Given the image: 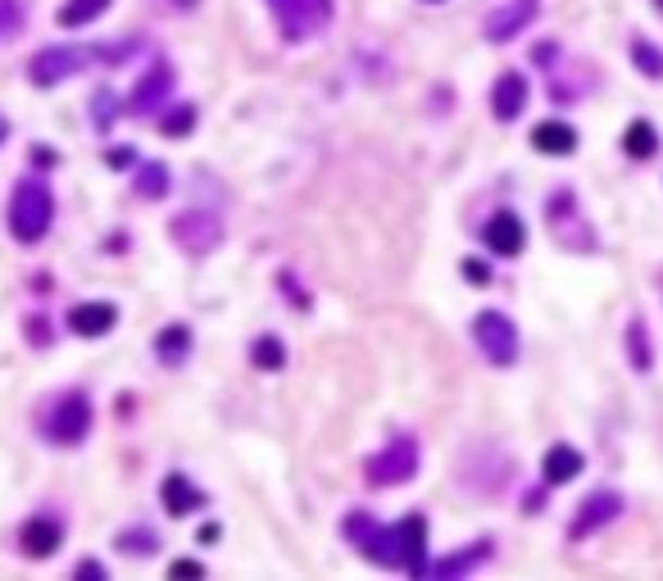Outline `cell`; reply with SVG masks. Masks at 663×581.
<instances>
[{"mask_svg":"<svg viewBox=\"0 0 663 581\" xmlns=\"http://www.w3.org/2000/svg\"><path fill=\"white\" fill-rule=\"evenodd\" d=\"M659 291H663V273H659Z\"/></svg>","mask_w":663,"mask_h":581,"instance_id":"74e56055","label":"cell"},{"mask_svg":"<svg viewBox=\"0 0 663 581\" xmlns=\"http://www.w3.org/2000/svg\"><path fill=\"white\" fill-rule=\"evenodd\" d=\"M473 341H477L481 355H487V364L514 368V359H518V327H514V318H509V314L481 310L473 318Z\"/></svg>","mask_w":663,"mask_h":581,"instance_id":"3957f363","label":"cell"},{"mask_svg":"<svg viewBox=\"0 0 663 581\" xmlns=\"http://www.w3.org/2000/svg\"><path fill=\"white\" fill-rule=\"evenodd\" d=\"M223 536V527L218 522H205V527H200V545H214Z\"/></svg>","mask_w":663,"mask_h":581,"instance_id":"8d00e7d4","label":"cell"},{"mask_svg":"<svg viewBox=\"0 0 663 581\" xmlns=\"http://www.w3.org/2000/svg\"><path fill=\"white\" fill-rule=\"evenodd\" d=\"M396 541H400V568L423 577L427 572V518L410 514L404 522H396Z\"/></svg>","mask_w":663,"mask_h":581,"instance_id":"5bb4252c","label":"cell"},{"mask_svg":"<svg viewBox=\"0 0 663 581\" xmlns=\"http://www.w3.org/2000/svg\"><path fill=\"white\" fill-rule=\"evenodd\" d=\"M110 5L114 0H64V5L55 10V23L60 28H87V23H96Z\"/></svg>","mask_w":663,"mask_h":581,"instance_id":"44dd1931","label":"cell"},{"mask_svg":"<svg viewBox=\"0 0 663 581\" xmlns=\"http://www.w3.org/2000/svg\"><path fill=\"white\" fill-rule=\"evenodd\" d=\"M78 577H96V581H105L110 572H105V564H96V559H87V564H78Z\"/></svg>","mask_w":663,"mask_h":581,"instance_id":"d590c367","label":"cell"},{"mask_svg":"<svg viewBox=\"0 0 663 581\" xmlns=\"http://www.w3.org/2000/svg\"><path fill=\"white\" fill-rule=\"evenodd\" d=\"M87 60L91 55L78 46H46L28 60V78H33V87H60L64 78H73V73H83Z\"/></svg>","mask_w":663,"mask_h":581,"instance_id":"5b68a950","label":"cell"},{"mask_svg":"<svg viewBox=\"0 0 663 581\" xmlns=\"http://www.w3.org/2000/svg\"><path fill=\"white\" fill-rule=\"evenodd\" d=\"M133 164V146H114L110 150V168H127Z\"/></svg>","mask_w":663,"mask_h":581,"instance_id":"e575fe53","label":"cell"},{"mask_svg":"<svg viewBox=\"0 0 663 581\" xmlns=\"http://www.w3.org/2000/svg\"><path fill=\"white\" fill-rule=\"evenodd\" d=\"M23 28V0H0V46Z\"/></svg>","mask_w":663,"mask_h":581,"instance_id":"f546056e","label":"cell"},{"mask_svg":"<svg viewBox=\"0 0 663 581\" xmlns=\"http://www.w3.org/2000/svg\"><path fill=\"white\" fill-rule=\"evenodd\" d=\"M196 128V105H177V110H168V118L160 123V132L173 141V137H187Z\"/></svg>","mask_w":663,"mask_h":581,"instance_id":"f1b7e54d","label":"cell"},{"mask_svg":"<svg viewBox=\"0 0 663 581\" xmlns=\"http://www.w3.org/2000/svg\"><path fill=\"white\" fill-rule=\"evenodd\" d=\"M168 577H205V568L196 559H177V564H168Z\"/></svg>","mask_w":663,"mask_h":581,"instance_id":"d6a6232c","label":"cell"},{"mask_svg":"<svg viewBox=\"0 0 663 581\" xmlns=\"http://www.w3.org/2000/svg\"><path fill=\"white\" fill-rule=\"evenodd\" d=\"M368 472V487H404L418 477V441L414 437H396L381 454H373V459L364 464Z\"/></svg>","mask_w":663,"mask_h":581,"instance_id":"277c9868","label":"cell"},{"mask_svg":"<svg viewBox=\"0 0 663 581\" xmlns=\"http://www.w3.org/2000/svg\"><path fill=\"white\" fill-rule=\"evenodd\" d=\"M623 514V495L618 491H596V495H586L577 504V514L568 522V541H586V536H596L604 532L609 522H614Z\"/></svg>","mask_w":663,"mask_h":581,"instance_id":"9c48e42d","label":"cell"},{"mask_svg":"<svg viewBox=\"0 0 663 581\" xmlns=\"http://www.w3.org/2000/svg\"><path fill=\"white\" fill-rule=\"evenodd\" d=\"M264 5L287 41H310L332 23V0H264Z\"/></svg>","mask_w":663,"mask_h":581,"instance_id":"7a4b0ae2","label":"cell"},{"mask_svg":"<svg viewBox=\"0 0 663 581\" xmlns=\"http://www.w3.org/2000/svg\"><path fill=\"white\" fill-rule=\"evenodd\" d=\"M627 359H631L636 372H650V368H654L650 332H646V323H641V318H631V323H627Z\"/></svg>","mask_w":663,"mask_h":581,"instance_id":"603a6c76","label":"cell"},{"mask_svg":"<svg viewBox=\"0 0 663 581\" xmlns=\"http://www.w3.org/2000/svg\"><path fill=\"white\" fill-rule=\"evenodd\" d=\"M10 237L18 245H37L46 232H50V223H55V195H50V187L41 178H23L10 195Z\"/></svg>","mask_w":663,"mask_h":581,"instance_id":"6da1fadb","label":"cell"},{"mask_svg":"<svg viewBox=\"0 0 663 581\" xmlns=\"http://www.w3.org/2000/svg\"><path fill=\"white\" fill-rule=\"evenodd\" d=\"M155 355H160L164 368H177V364L191 355V327L187 323H168L164 332L155 337Z\"/></svg>","mask_w":663,"mask_h":581,"instance_id":"ffe728a7","label":"cell"},{"mask_svg":"<svg viewBox=\"0 0 663 581\" xmlns=\"http://www.w3.org/2000/svg\"><path fill=\"white\" fill-rule=\"evenodd\" d=\"M173 83H177L173 64H168V60H155V64H150L141 78H137V87H133V100H127V105H133V114H155L164 100L173 96Z\"/></svg>","mask_w":663,"mask_h":581,"instance_id":"8fae6325","label":"cell"},{"mask_svg":"<svg viewBox=\"0 0 663 581\" xmlns=\"http://www.w3.org/2000/svg\"><path fill=\"white\" fill-rule=\"evenodd\" d=\"M114 323H118V305H110V300H83V305L68 310V332L87 337V341L105 337Z\"/></svg>","mask_w":663,"mask_h":581,"instance_id":"4fadbf2b","label":"cell"},{"mask_svg":"<svg viewBox=\"0 0 663 581\" xmlns=\"http://www.w3.org/2000/svg\"><path fill=\"white\" fill-rule=\"evenodd\" d=\"M427 5H441V0H427Z\"/></svg>","mask_w":663,"mask_h":581,"instance_id":"f35d334b","label":"cell"},{"mask_svg":"<svg viewBox=\"0 0 663 581\" xmlns=\"http://www.w3.org/2000/svg\"><path fill=\"white\" fill-rule=\"evenodd\" d=\"M537 14H541V0H504V5H496L487 14V41H496V46L514 41L518 33H527L537 23Z\"/></svg>","mask_w":663,"mask_h":581,"instance_id":"30bf717a","label":"cell"},{"mask_svg":"<svg viewBox=\"0 0 663 581\" xmlns=\"http://www.w3.org/2000/svg\"><path fill=\"white\" fill-rule=\"evenodd\" d=\"M64 541V527L55 518H33V522H23V532H18V545L28 559H50V554L60 550Z\"/></svg>","mask_w":663,"mask_h":581,"instance_id":"e0dca14e","label":"cell"},{"mask_svg":"<svg viewBox=\"0 0 663 581\" xmlns=\"http://www.w3.org/2000/svg\"><path fill=\"white\" fill-rule=\"evenodd\" d=\"M168 237L177 241V250H187V255H210V250L223 241V223L205 210H187V214H177L168 223Z\"/></svg>","mask_w":663,"mask_h":581,"instance_id":"8992f818","label":"cell"},{"mask_svg":"<svg viewBox=\"0 0 663 581\" xmlns=\"http://www.w3.org/2000/svg\"><path fill=\"white\" fill-rule=\"evenodd\" d=\"M531 146L541 150V155H573L577 150V132L568 128L564 118H546V123H537V128H531Z\"/></svg>","mask_w":663,"mask_h":581,"instance_id":"d6986e66","label":"cell"},{"mask_svg":"<svg viewBox=\"0 0 663 581\" xmlns=\"http://www.w3.org/2000/svg\"><path fill=\"white\" fill-rule=\"evenodd\" d=\"M91 110H96V128H110V123L118 118V96L105 87V91H96L91 96Z\"/></svg>","mask_w":663,"mask_h":581,"instance_id":"4dcf8cb0","label":"cell"},{"mask_svg":"<svg viewBox=\"0 0 663 581\" xmlns=\"http://www.w3.org/2000/svg\"><path fill=\"white\" fill-rule=\"evenodd\" d=\"M250 364H254V368H264V372H277V368H287V345L277 341L273 332L254 337V345H250Z\"/></svg>","mask_w":663,"mask_h":581,"instance_id":"cb8c5ba5","label":"cell"},{"mask_svg":"<svg viewBox=\"0 0 663 581\" xmlns=\"http://www.w3.org/2000/svg\"><path fill=\"white\" fill-rule=\"evenodd\" d=\"M491 554V541H477V545H468L464 554H454V559H441V564H427V572L431 577H459V572H473L481 559Z\"/></svg>","mask_w":663,"mask_h":581,"instance_id":"7402d4cb","label":"cell"},{"mask_svg":"<svg viewBox=\"0 0 663 581\" xmlns=\"http://www.w3.org/2000/svg\"><path fill=\"white\" fill-rule=\"evenodd\" d=\"M160 500H164V509L173 518H187V514H196V509H205V504H210V495L200 491V487H191V477H183V472H168L164 477Z\"/></svg>","mask_w":663,"mask_h":581,"instance_id":"2e32d148","label":"cell"},{"mask_svg":"<svg viewBox=\"0 0 663 581\" xmlns=\"http://www.w3.org/2000/svg\"><path fill=\"white\" fill-rule=\"evenodd\" d=\"M627 50H631V64L641 68L650 83H663V50H659L650 37H631V46H627Z\"/></svg>","mask_w":663,"mask_h":581,"instance_id":"484cf974","label":"cell"},{"mask_svg":"<svg viewBox=\"0 0 663 581\" xmlns=\"http://www.w3.org/2000/svg\"><path fill=\"white\" fill-rule=\"evenodd\" d=\"M527 96H531V87H527V78H523L518 68L500 73L496 87H491V110H496V118L500 123H514L527 110Z\"/></svg>","mask_w":663,"mask_h":581,"instance_id":"9a60e30c","label":"cell"},{"mask_svg":"<svg viewBox=\"0 0 663 581\" xmlns=\"http://www.w3.org/2000/svg\"><path fill=\"white\" fill-rule=\"evenodd\" d=\"M623 150L631 160H650L654 150H659V132H654V123H646V118H636L631 128L623 132Z\"/></svg>","mask_w":663,"mask_h":581,"instance_id":"d4e9b609","label":"cell"},{"mask_svg":"<svg viewBox=\"0 0 663 581\" xmlns=\"http://www.w3.org/2000/svg\"><path fill=\"white\" fill-rule=\"evenodd\" d=\"M118 550L127 554V559H146V554H155V550H160V536L150 532V527H133V532H123V536H118Z\"/></svg>","mask_w":663,"mask_h":581,"instance_id":"83f0119b","label":"cell"},{"mask_svg":"<svg viewBox=\"0 0 663 581\" xmlns=\"http://www.w3.org/2000/svg\"><path fill=\"white\" fill-rule=\"evenodd\" d=\"M137 195L141 200H164L168 195V168L164 164H141L137 168Z\"/></svg>","mask_w":663,"mask_h":581,"instance_id":"4316f807","label":"cell"},{"mask_svg":"<svg viewBox=\"0 0 663 581\" xmlns=\"http://www.w3.org/2000/svg\"><path fill=\"white\" fill-rule=\"evenodd\" d=\"M46 432L55 437L60 445H78V441H87V432H91V400H87V391H68V395H60V400H55V414H50V422H46Z\"/></svg>","mask_w":663,"mask_h":581,"instance_id":"52a82bcc","label":"cell"},{"mask_svg":"<svg viewBox=\"0 0 663 581\" xmlns=\"http://www.w3.org/2000/svg\"><path fill=\"white\" fill-rule=\"evenodd\" d=\"M28 341H33V345H50V337H46V318H28Z\"/></svg>","mask_w":663,"mask_h":581,"instance_id":"836d02e7","label":"cell"},{"mask_svg":"<svg viewBox=\"0 0 663 581\" xmlns=\"http://www.w3.org/2000/svg\"><path fill=\"white\" fill-rule=\"evenodd\" d=\"M464 277H468V282H477V287H487L491 282V268L481 264V260H464Z\"/></svg>","mask_w":663,"mask_h":581,"instance_id":"1f68e13d","label":"cell"},{"mask_svg":"<svg viewBox=\"0 0 663 581\" xmlns=\"http://www.w3.org/2000/svg\"><path fill=\"white\" fill-rule=\"evenodd\" d=\"M346 536L360 545L373 564H387L396 568L400 564V541H396V527H377L368 514H350L346 518Z\"/></svg>","mask_w":663,"mask_h":581,"instance_id":"ba28073f","label":"cell"},{"mask_svg":"<svg viewBox=\"0 0 663 581\" xmlns=\"http://www.w3.org/2000/svg\"><path fill=\"white\" fill-rule=\"evenodd\" d=\"M654 5H659V10H663V0H654Z\"/></svg>","mask_w":663,"mask_h":581,"instance_id":"ab89813d","label":"cell"},{"mask_svg":"<svg viewBox=\"0 0 663 581\" xmlns=\"http://www.w3.org/2000/svg\"><path fill=\"white\" fill-rule=\"evenodd\" d=\"M481 237H487V245L496 250L500 260H514V255H523V245H527V227H523V218L514 210H500V214L487 218Z\"/></svg>","mask_w":663,"mask_h":581,"instance_id":"7c38bea8","label":"cell"},{"mask_svg":"<svg viewBox=\"0 0 663 581\" xmlns=\"http://www.w3.org/2000/svg\"><path fill=\"white\" fill-rule=\"evenodd\" d=\"M581 468H586V459H581V450H573V445H550L546 450V459H541V472H546V482L550 487H564V482H573V477H581Z\"/></svg>","mask_w":663,"mask_h":581,"instance_id":"ac0fdd59","label":"cell"}]
</instances>
